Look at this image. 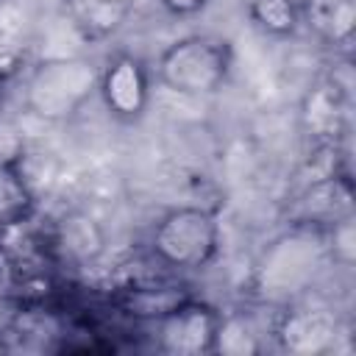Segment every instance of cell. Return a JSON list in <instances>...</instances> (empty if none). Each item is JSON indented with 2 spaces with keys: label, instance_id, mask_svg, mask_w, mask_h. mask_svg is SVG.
<instances>
[{
  "label": "cell",
  "instance_id": "cell-4",
  "mask_svg": "<svg viewBox=\"0 0 356 356\" xmlns=\"http://www.w3.org/2000/svg\"><path fill=\"white\" fill-rule=\"evenodd\" d=\"M220 325H222V314L214 306L184 298L161 317H156L159 350L170 356L217 353Z\"/></svg>",
  "mask_w": 356,
  "mask_h": 356
},
{
  "label": "cell",
  "instance_id": "cell-8",
  "mask_svg": "<svg viewBox=\"0 0 356 356\" xmlns=\"http://www.w3.org/2000/svg\"><path fill=\"white\" fill-rule=\"evenodd\" d=\"M31 209V192L11 161H0V222H17Z\"/></svg>",
  "mask_w": 356,
  "mask_h": 356
},
{
  "label": "cell",
  "instance_id": "cell-6",
  "mask_svg": "<svg viewBox=\"0 0 356 356\" xmlns=\"http://www.w3.org/2000/svg\"><path fill=\"white\" fill-rule=\"evenodd\" d=\"M136 0H67L72 25L89 39H106L131 17Z\"/></svg>",
  "mask_w": 356,
  "mask_h": 356
},
{
  "label": "cell",
  "instance_id": "cell-3",
  "mask_svg": "<svg viewBox=\"0 0 356 356\" xmlns=\"http://www.w3.org/2000/svg\"><path fill=\"white\" fill-rule=\"evenodd\" d=\"M150 248L172 270H203L220 250V222L203 206H175L153 225Z\"/></svg>",
  "mask_w": 356,
  "mask_h": 356
},
{
  "label": "cell",
  "instance_id": "cell-2",
  "mask_svg": "<svg viewBox=\"0 0 356 356\" xmlns=\"http://www.w3.org/2000/svg\"><path fill=\"white\" fill-rule=\"evenodd\" d=\"M97 81L100 67L86 58H47L25 81V108L47 122L70 120L97 95Z\"/></svg>",
  "mask_w": 356,
  "mask_h": 356
},
{
  "label": "cell",
  "instance_id": "cell-1",
  "mask_svg": "<svg viewBox=\"0 0 356 356\" xmlns=\"http://www.w3.org/2000/svg\"><path fill=\"white\" fill-rule=\"evenodd\" d=\"M231 67L234 50L228 39L189 33L161 50L156 61V78L178 97H209L225 86Z\"/></svg>",
  "mask_w": 356,
  "mask_h": 356
},
{
  "label": "cell",
  "instance_id": "cell-7",
  "mask_svg": "<svg viewBox=\"0 0 356 356\" xmlns=\"http://www.w3.org/2000/svg\"><path fill=\"white\" fill-rule=\"evenodd\" d=\"M248 19L256 31L273 39H286L300 28L298 0H248Z\"/></svg>",
  "mask_w": 356,
  "mask_h": 356
},
{
  "label": "cell",
  "instance_id": "cell-9",
  "mask_svg": "<svg viewBox=\"0 0 356 356\" xmlns=\"http://www.w3.org/2000/svg\"><path fill=\"white\" fill-rule=\"evenodd\" d=\"M161 8L175 17V19H189V17H197L211 0H159Z\"/></svg>",
  "mask_w": 356,
  "mask_h": 356
},
{
  "label": "cell",
  "instance_id": "cell-5",
  "mask_svg": "<svg viewBox=\"0 0 356 356\" xmlns=\"http://www.w3.org/2000/svg\"><path fill=\"white\" fill-rule=\"evenodd\" d=\"M150 70L134 56H114L106 67H100L97 95L111 117L122 122L139 120L150 106Z\"/></svg>",
  "mask_w": 356,
  "mask_h": 356
},
{
  "label": "cell",
  "instance_id": "cell-10",
  "mask_svg": "<svg viewBox=\"0 0 356 356\" xmlns=\"http://www.w3.org/2000/svg\"><path fill=\"white\" fill-rule=\"evenodd\" d=\"M0 108H3V83H0Z\"/></svg>",
  "mask_w": 356,
  "mask_h": 356
}]
</instances>
